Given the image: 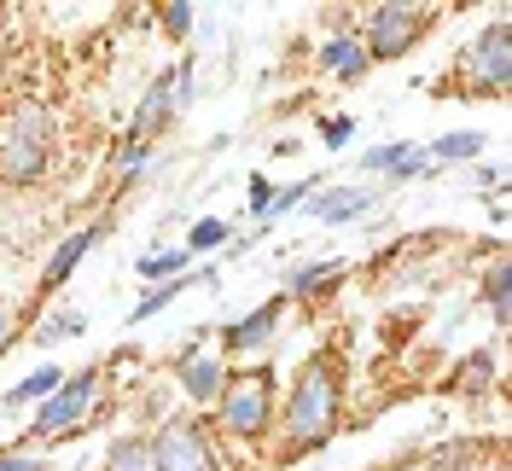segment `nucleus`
Here are the masks:
<instances>
[{
	"label": "nucleus",
	"instance_id": "obj_18",
	"mask_svg": "<svg viewBox=\"0 0 512 471\" xmlns=\"http://www.w3.org/2000/svg\"><path fill=\"white\" fill-rule=\"evenodd\" d=\"M448 390H454V396H483V390H495V349H472V355L454 367Z\"/></svg>",
	"mask_w": 512,
	"mask_h": 471
},
{
	"label": "nucleus",
	"instance_id": "obj_28",
	"mask_svg": "<svg viewBox=\"0 0 512 471\" xmlns=\"http://www.w3.org/2000/svg\"><path fill=\"white\" fill-rule=\"evenodd\" d=\"M431 169H437V163L425 157V146H408V157H402V163H396V169H390V175L379 181V192H384V187H408V181H419V175H431Z\"/></svg>",
	"mask_w": 512,
	"mask_h": 471
},
{
	"label": "nucleus",
	"instance_id": "obj_16",
	"mask_svg": "<svg viewBox=\"0 0 512 471\" xmlns=\"http://www.w3.org/2000/svg\"><path fill=\"white\" fill-rule=\"evenodd\" d=\"M99 471H152V431H117L105 442Z\"/></svg>",
	"mask_w": 512,
	"mask_h": 471
},
{
	"label": "nucleus",
	"instance_id": "obj_7",
	"mask_svg": "<svg viewBox=\"0 0 512 471\" xmlns=\"http://www.w3.org/2000/svg\"><path fill=\"white\" fill-rule=\"evenodd\" d=\"M460 94L472 99H501L512 88V24L507 18H489L466 47H460Z\"/></svg>",
	"mask_w": 512,
	"mask_h": 471
},
{
	"label": "nucleus",
	"instance_id": "obj_32",
	"mask_svg": "<svg viewBox=\"0 0 512 471\" xmlns=\"http://www.w3.org/2000/svg\"><path fill=\"white\" fill-rule=\"evenodd\" d=\"M24 338H30V314H18V320H12V314H0V355H6V349H18Z\"/></svg>",
	"mask_w": 512,
	"mask_h": 471
},
{
	"label": "nucleus",
	"instance_id": "obj_33",
	"mask_svg": "<svg viewBox=\"0 0 512 471\" xmlns=\"http://www.w3.org/2000/svg\"><path fill=\"white\" fill-rule=\"evenodd\" d=\"M0 82H6V59H0Z\"/></svg>",
	"mask_w": 512,
	"mask_h": 471
},
{
	"label": "nucleus",
	"instance_id": "obj_21",
	"mask_svg": "<svg viewBox=\"0 0 512 471\" xmlns=\"http://www.w3.org/2000/svg\"><path fill=\"white\" fill-rule=\"evenodd\" d=\"M489 251V274H483V303H489V314H495V326H507V251L501 245H483Z\"/></svg>",
	"mask_w": 512,
	"mask_h": 471
},
{
	"label": "nucleus",
	"instance_id": "obj_29",
	"mask_svg": "<svg viewBox=\"0 0 512 471\" xmlns=\"http://www.w3.org/2000/svg\"><path fill=\"white\" fill-rule=\"evenodd\" d=\"M315 134H320V146H326V152H338V146H350L355 117H320V123H315Z\"/></svg>",
	"mask_w": 512,
	"mask_h": 471
},
{
	"label": "nucleus",
	"instance_id": "obj_10",
	"mask_svg": "<svg viewBox=\"0 0 512 471\" xmlns=\"http://www.w3.org/2000/svg\"><path fill=\"white\" fill-rule=\"evenodd\" d=\"M286 297H268L262 309H251V314H239V320H227L222 332V355L227 361H239V355H262L268 344H280V326H286Z\"/></svg>",
	"mask_w": 512,
	"mask_h": 471
},
{
	"label": "nucleus",
	"instance_id": "obj_11",
	"mask_svg": "<svg viewBox=\"0 0 512 471\" xmlns=\"http://www.w3.org/2000/svg\"><path fill=\"white\" fill-rule=\"evenodd\" d=\"M379 204H384V192L373 187V181H338V187H320L303 210H309V221H320V227H350V221H367Z\"/></svg>",
	"mask_w": 512,
	"mask_h": 471
},
{
	"label": "nucleus",
	"instance_id": "obj_8",
	"mask_svg": "<svg viewBox=\"0 0 512 471\" xmlns=\"http://www.w3.org/2000/svg\"><path fill=\"white\" fill-rule=\"evenodd\" d=\"M192 94H198V76H192V59H175L163 64L158 76L146 82V94H140V105H134V117H128V134H140V140H152L158 146V134L181 111L192 105Z\"/></svg>",
	"mask_w": 512,
	"mask_h": 471
},
{
	"label": "nucleus",
	"instance_id": "obj_20",
	"mask_svg": "<svg viewBox=\"0 0 512 471\" xmlns=\"http://www.w3.org/2000/svg\"><path fill=\"white\" fill-rule=\"evenodd\" d=\"M82 332H88V314H82V309H59V314H47V320H35L24 344L53 349V344H64V338H82Z\"/></svg>",
	"mask_w": 512,
	"mask_h": 471
},
{
	"label": "nucleus",
	"instance_id": "obj_17",
	"mask_svg": "<svg viewBox=\"0 0 512 471\" xmlns=\"http://www.w3.org/2000/svg\"><path fill=\"white\" fill-rule=\"evenodd\" d=\"M134 274H140L146 285L181 280V274H192V256H187V245H158V251H146L140 262H134Z\"/></svg>",
	"mask_w": 512,
	"mask_h": 471
},
{
	"label": "nucleus",
	"instance_id": "obj_34",
	"mask_svg": "<svg viewBox=\"0 0 512 471\" xmlns=\"http://www.w3.org/2000/svg\"><path fill=\"white\" fill-rule=\"evenodd\" d=\"M70 471H88V466H70Z\"/></svg>",
	"mask_w": 512,
	"mask_h": 471
},
{
	"label": "nucleus",
	"instance_id": "obj_23",
	"mask_svg": "<svg viewBox=\"0 0 512 471\" xmlns=\"http://www.w3.org/2000/svg\"><path fill=\"white\" fill-rule=\"evenodd\" d=\"M181 291H192V274H181V280H163V285H146V297L128 309V326H146V320H152V314H163L175 297H181Z\"/></svg>",
	"mask_w": 512,
	"mask_h": 471
},
{
	"label": "nucleus",
	"instance_id": "obj_3",
	"mask_svg": "<svg viewBox=\"0 0 512 471\" xmlns=\"http://www.w3.org/2000/svg\"><path fill=\"white\" fill-rule=\"evenodd\" d=\"M59 157V123L41 99L0 111V187H35Z\"/></svg>",
	"mask_w": 512,
	"mask_h": 471
},
{
	"label": "nucleus",
	"instance_id": "obj_12",
	"mask_svg": "<svg viewBox=\"0 0 512 471\" xmlns=\"http://www.w3.org/2000/svg\"><path fill=\"white\" fill-rule=\"evenodd\" d=\"M315 70L326 76V82H338V88H355V82H367V70H373V59H367V47H361V35L350 30H332L326 41L315 47Z\"/></svg>",
	"mask_w": 512,
	"mask_h": 471
},
{
	"label": "nucleus",
	"instance_id": "obj_25",
	"mask_svg": "<svg viewBox=\"0 0 512 471\" xmlns=\"http://www.w3.org/2000/svg\"><path fill=\"white\" fill-rule=\"evenodd\" d=\"M408 146H414V140H384V146H373L367 157H355V169H361V175H373V181H384V175L408 157Z\"/></svg>",
	"mask_w": 512,
	"mask_h": 471
},
{
	"label": "nucleus",
	"instance_id": "obj_14",
	"mask_svg": "<svg viewBox=\"0 0 512 471\" xmlns=\"http://www.w3.org/2000/svg\"><path fill=\"white\" fill-rule=\"evenodd\" d=\"M105 233H111V221H88L82 233H70V239H59V245H53L47 268H41V285H35V291H41V303H47V297H53V291H59V285L70 280L82 262H88V251H94Z\"/></svg>",
	"mask_w": 512,
	"mask_h": 471
},
{
	"label": "nucleus",
	"instance_id": "obj_31",
	"mask_svg": "<svg viewBox=\"0 0 512 471\" xmlns=\"http://www.w3.org/2000/svg\"><path fill=\"white\" fill-rule=\"evenodd\" d=\"M268 204H274V181H268V175H251V181H245V216H268Z\"/></svg>",
	"mask_w": 512,
	"mask_h": 471
},
{
	"label": "nucleus",
	"instance_id": "obj_9",
	"mask_svg": "<svg viewBox=\"0 0 512 471\" xmlns=\"http://www.w3.org/2000/svg\"><path fill=\"white\" fill-rule=\"evenodd\" d=\"M227 367H233V361H227L222 349H210L204 338H181L175 361H169L175 390H181V402H187L192 413L216 408V396H222V384H227Z\"/></svg>",
	"mask_w": 512,
	"mask_h": 471
},
{
	"label": "nucleus",
	"instance_id": "obj_5",
	"mask_svg": "<svg viewBox=\"0 0 512 471\" xmlns=\"http://www.w3.org/2000/svg\"><path fill=\"white\" fill-rule=\"evenodd\" d=\"M437 6H414V0H379L367 12H355V35L367 47L373 64H390V59H408L425 35L437 30Z\"/></svg>",
	"mask_w": 512,
	"mask_h": 471
},
{
	"label": "nucleus",
	"instance_id": "obj_2",
	"mask_svg": "<svg viewBox=\"0 0 512 471\" xmlns=\"http://www.w3.org/2000/svg\"><path fill=\"white\" fill-rule=\"evenodd\" d=\"M274 419H280V378L268 361L256 367H227V384L210 408V431L239 448H262L274 437Z\"/></svg>",
	"mask_w": 512,
	"mask_h": 471
},
{
	"label": "nucleus",
	"instance_id": "obj_27",
	"mask_svg": "<svg viewBox=\"0 0 512 471\" xmlns=\"http://www.w3.org/2000/svg\"><path fill=\"white\" fill-rule=\"evenodd\" d=\"M152 18H158V30L169 35V41H192V6L187 0H163V6H152Z\"/></svg>",
	"mask_w": 512,
	"mask_h": 471
},
{
	"label": "nucleus",
	"instance_id": "obj_30",
	"mask_svg": "<svg viewBox=\"0 0 512 471\" xmlns=\"http://www.w3.org/2000/svg\"><path fill=\"white\" fill-rule=\"evenodd\" d=\"M0 471H47V448H0Z\"/></svg>",
	"mask_w": 512,
	"mask_h": 471
},
{
	"label": "nucleus",
	"instance_id": "obj_19",
	"mask_svg": "<svg viewBox=\"0 0 512 471\" xmlns=\"http://www.w3.org/2000/svg\"><path fill=\"white\" fill-rule=\"evenodd\" d=\"M425 157L443 169V163H472V157H483V134L478 128H448V134H437L431 146H425Z\"/></svg>",
	"mask_w": 512,
	"mask_h": 471
},
{
	"label": "nucleus",
	"instance_id": "obj_26",
	"mask_svg": "<svg viewBox=\"0 0 512 471\" xmlns=\"http://www.w3.org/2000/svg\"><path fill=\"white\" fill-rule=\"evenodd\" d=\"M233 239V227H227L222 216H204V221H192V233H187V256L198 262L204 251H216V245H227Z\"/></svg>",
	"mask_w": 512,
	"mask_h": 471
},
{
	"label": "nucleus",
	"instance_id": "obj_22",
	"mask_svg": "<svg viewBox=\"0 0 512 471\" xmlns=\"http://www.w3.org/2000/svg\"><path fill=\"white\" fill-rule=\"evenodd\" d=\"M320 192V175H303V181H291V187H274V204H268V216L256 221V233H268L280 216H291V210H303L309 198Z\"/></svg>",
	"mask_w": 512,
	"mask_h": 471
},
{
	"label": "nucleus",
	"instance_id": "obj_13",
	"mask_svg": "<svg viewBox=\"0 0 512 471\" xmlns=\"http://www.w3.org/2000/svg\"><path fill=\"white\" fill-rule=\"evenodd\" d=\"M344 274H350V268H344L338 256H297L286 268V291H280V297H286V303H326V297L344 285Z\"/></svg>",
	"mask_w": 512,
	"mask_h": 471
},
{
	"label": "nucleus",
	"instance_id": "obj_24",
	"mask_svg": "<svg viewBox=\"0 0 512 471\" xmlns=\"http://www.w3.org/2000/svg\"><path fill=\"white\" fill-rule=\"evenodd\" d=\"M152 163V140H140V134H123L117 140V152H111V169H117V187L128 181H140V169Z\"/></svg>",
	"mask_w": 512,
	"mask_h": 471
},
{
	"label": "nucleus",
	"instance_id": "obj_15",
	"mask_svg": "<svg viewBox=\"0 0 512 471\" xmlns=\"http://www.w3.org/2000/svg\"><path fill=\"white\" fill-rule=\"evenodd\" d=\"M59 384H64V367H59V361H41L35 373H24L18 384H12V390H6V396H0V413H24V408H41V402H47V396H53Z\"/></svg>",
	"mask_w": 512,
	"mask_h": 471
},
{
	"label": "nucleus",
	"instance_id": "obj_1",
	"mask_svg": "<svg viewBox=\"0 0 512 471\" xmlns=\"http://www.w3.org/2000/svg\"><path fill=\"white\" fill-rule=\"evenodd\" d=\"M344 425V367L332 349H315L297 373H291V390L280 402V419H274V466H297L320 448H332Z\"/></svg>",
	"mask_w": 512,
	"mask_h": 471
},
{
	"label": "nucleus",
	"instance_id": "obj_6",
	"mask_svg": "<svg viewBox=\"0 0 512 471\" xmlns=\"http://www.w3.org/2000/svg\"><path fill=\"white\" fill-rule=\"evenodd\" d=\"M152 471H227L210 419L192 408L163 413L152 425Z\"/></svg>",
	"mask_w": 512,
	"mask_h": 471
},
{
	"label": "nucleus",
	"instance_id": "obj_4",
	"mask_svg": "<svg viewBox=\"0 0 512 471\" xmlns=\"http://www.w3.org/2000/svg\"><path fill=\"white\" fill-rule=\"evenodd\" d=\"M99 390H105V367H76V373H64L59 390L30 413V431H24V437H6V448H59V442H76L94 425Z\"/></svg>",
	"mask_w": 512,
	"mask_h": 471
}]
</instances>
